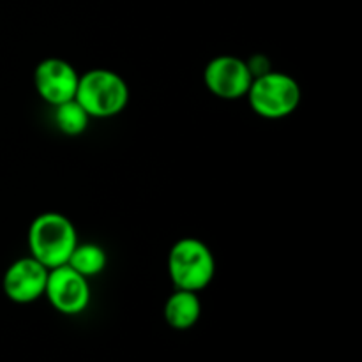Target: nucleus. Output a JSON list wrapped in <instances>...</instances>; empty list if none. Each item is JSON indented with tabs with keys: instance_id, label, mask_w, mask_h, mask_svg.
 Listing matches in <instances>:
<instances>
[{
	"instance_id": "obj_11",
	"label": "nucleus",
	"mask_w": 362,
	"mask_h": 362,
	"mask_svg": "<svg viewBox=\"0 0 362 362\" xmlns=\"http://www.w3.org/2000/svg\"><path fill=\"white\" fill-rule=\"evenodd\" d=\"M53 120L59 131L66 136H80L87 131L88 122H90V115L83 110V106L76 101L62 103V105L53 106Z\"/></svg>"
},
{
	"instance_id": "obj_10",
	"label": "nucleus",
	"mask_w": 362,
	"mask_h": 362,
	"mask_svg": "<svg viewBox=\"0 0 362 362\" xmlns=\"http://www.w3.org/2000/svg\"><path fill=\"white\" fill-rule=\"evenodd\" d=\"M67 265L87 279H90L105 271L106 265H108V255L99 244L78 243L71 253L69 260H67Z\"/></svg>"
},
{
	"instance_id": "obj_8",
	"label": "nucleus",
	"mask_w": 362,
	"mask_h": 362,
	"mask_svg": "<svg viewBox=\"0 0 362 362\" xmlns=\"http://www.w3.org/2000/svg\"><path fill=\"white\" fill-rule=\"evenodd\" d=\"M48 272L41 262L32 258L30 255L18 258L7 267L2 279V288L7 299L16 304H30L45 297Z\"/></svg>"
},
{
	"instance_id": "obj_9",
	"label": "nucleus",
	"mask_w": 362,
	"mask_h": 362,
	"mask_svg": "<svg viewBox=\"0 0 362 362\" xmlns=\"http://www.w3.org/2000/svg\"><path fill=\"white\" fill-rule=\"evenodd\" d=\"M202 315V304L197 292L175 290L165 304L166 324L177 331H187L198 322Z\"/></svg>"
},
{
	"instance_id": "obj_2",
	"label": "nucleus",
	"mask_w": 362,
	"mask_h": 362,
	"mask_svg": "<svg viewBox=\"0 0 362 362\" xmlns=\"http://www.w3.org/2000/svg\"><path fill=\"white\" fill-rule=\"evenodd\" d=\"M90 119H110L126 110L129 103V87L115 71L95 67L80 74L76 95Z\"/></svg>"
},
{
	"instance_id": "obj_6",
	"label": "nucleus",
	"mask_w": 362,
	"mask_h": 362,
	"mask_svg": "<svg viewBox=\"0 0 362 362\" xmlns=\"http://www.w3.org/2000/svg\"><path fill=\"white\" fill-rule=\"evenodd\" d=\"M204 81L209 92L216 98L235 101L246 98L253 74L246 60L233 55H219L205 66Z\"/></svg>"
},
{
	"instance_id": "obj_3",
	"label": "nucleus",
	"mask_w": 362,
	"mask_h": 362,
	"mask_svg": "<svg viewBox=\"0 0 362 362\" xmlns=\"http://www.w3.org/2000/svg\"><path fill=\"white\" fill-rule=\"evenodd\" d=\"M168 276L175 290L200 292L207 288L216 274V260L211 247L197 237H182L168 253Z\"/></svg>"
},
{
	"instance_id": "obj_4",
	"label": "nucleus",
	"mask_w": 362,
	"mask_h": 362,
	"mask_svg": "<svg viewBox=\"0 0 362 362\" xmlns=\"http://www.w3.org/2000/svg\"><path fill=\"white\" fill-rule=\"evenodd\" d=\"M246 98L251 110L262 119L278 120L296 112L303 92L293 76L279 71H267L253 78Z\"/></svg>"
},
{
	"instance_id": "obj_5",
	"label": "nucleus",
	"mask_w": 362,
	"mask_h": 362,
	"mask_svg": "<svg viewBox=\"0 0 362 362\" xmlns=\"http://www.w3.org/2000/svg\"><path fill=\"white\" fill-rule=\"evenodd\" d=\"M45 297L59 313L73 317L83 313L90 304V285L85 276L69 265L49 269Z\"/></svg>"
},
{
	"instance_id": "obj_1",
	"label": "nucleus",
	"mask_w": 362,
	"mask_h": 362,
	"mask_svg": "<svg viewBox=\"0 0 362 362\" xmlns=\"http://www.w3.org/2000/svg\"><path fill=\"white\" fill-rule=\"evenodd\" d=\"M28 251L46 269L66 265L76 247L78 232L74 223L60 212L49 211L35 216L28 226Z\"/></svg>"
},
{
	"instance_id": "obj_7",
	"label": "nucleus",
	"mask_w": 362,
	"mask_h": 362,
	"mask_svg": "<svg viewBox=\"0 0 362 362\" xmlns=\"http://www.w3.org/2000/svg\"><path fill=\"white\" fill-rule=\"evenodd\" d=\"M78 81L80 74L76 67L59 57L41 60L34 71V87L37 95L49 106L62 105L74 99Z\"/></svg>"
}]
</instances>
